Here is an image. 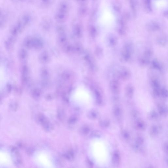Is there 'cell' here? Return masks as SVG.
<instances>
[{"instance_id":"cell-1","label":"cell","mask_w":168,"mask_h":168,"mask_svg":"<svg viewBox=\"0 0 168 168\" xmlns=\"http://www.w3.org/2000/svg\"><path fill=\"white\" fill-rule=\"evenodd\" d=\"M134 51V44L131 41H128L123 45L120 55V59L123 62H127L132 58Z\"/></svg>"},{"instance_id":"cell-2","label":"cell","mask_w":168,"mask_h":168,"mask_svg":"<svg viewBox=\"0 0 168 168\" xmlns=\"http://www.w3.org/2000/svg\"><path fill=\"white\" fill-rule=\"evenodd\" d=\"M129 19V15L127 12H125L117 21L116 30L120 35H125L127 32V23Z\"/></svg>"},{"instance_id":"cell-3","label":"cell","mask_w":168,"mask_h":168,"mask_svg":"<svg viewBox=\"0 0 168 168\" xmlns=\"http://www.w3.org/2000/svg\"><path fill=\"white\" fill-rule=\"evenodd\" d=\"M152 55V52L150 49H146L140 56L139 58V65L141 67H145L150 62Z\"/></svg>"},{"instance_id":"cell-4","label":"cell","mask_w":168,"mask_h":168,"mask_svg":"<svg viewBox=\"0 0 168 168\" xmlns=\"http://www.w3.org/2000/svg\"><path fill=\"white\" fill-rule=\"evenodd\" d=\"M83 59L89 69L93 72L96 71L97 66L94 58L88 51H84Z\"/></svg>"},{"instance_id":"cell-5","label":"cell","mask_w":168,"mask_h":168,"mask_svg":"<svg viewBox=\"0 0 168 168\" xmlns=\"http://www.w3.org/2000/svg\"><path fill=\"white\" fill-rule=\"evenodd\" d=\"M114 73L115 76L123 80H127L130 78L131 75V72L127 67L121 66L115 68Z\"/></svg>"},{"instance_id":"cell-6","label":"cell","mask_w":168,"mask_h":168,"mask_svg":"<svg viewBox=\"0 0 168 168\" xmlns=\"http://www.w3.org/2000/svg\"><path fill=\"white\" fill-rule=\"evenodd\" d=\"M11 154L15 165L18 168H21L22 162L19 152L16 148L13 147L11 148Z\"/></svg>"},{"instance_id":"cell-7","label":"cell","mask_w":168,"mask_h":168,"mask_svg":"<svg viewBox=\"0 0 168 168\" xmlns=\"http://www.w3.org/2000/svg\"><path fill=\"white\" fill-rule=\"evenodd\" d=\"M147 30L150 32L158 31L160 29V25L157 21L152 20L147 23L146 25Z\"/></svg>"},{"instance_id":"cell-8","label":"cell","mask_w":168,"mask_h":168,"mask_svg":"<svg viewBox=\"0 0 168 168\" xmlns=\"http://www.w3.org/2000/svg\"><path fill=\"white\" fill-rule=\"evenodd\" d=\"M52 25V21L48 16H45L42 19V29L45 31H47L51 29Z\"/></svg>"},{"instance_id":"cell-9","label":"cell","mask_w":168,"mask_h":168,"mask_svg":"<svg viewBox=\"0 0 168 168\" xmlns=\"http://www.w3.org/2000/svg\"><path fill=\"white\" fill-rule=\"evenodd\" d=\"M68 14L69 13L58 11L55 15V19L57 22L63 23L67 20L68 17Z\"/></svg>"},{"instance_id":"cell-10","label":"cell","mask_w":168,"mask_h":168,"mask_svg":"<svg viewBox=\"0 0 168 168\" xmlns=\"http://www.w3.org/2000/svg\"><path fill=\"white\" fill-rule=\"evenodd\" d=\"M110 89L113 93L115 94L119 93L120 91V86L119 83L116 80H113L109 84Z\"/></svg>"},{"instance_id":"cell-11","label":"cell","mask_w":168,"mask_h":168,"mask_svg":"<svg viewBox=\"0 0 168 168\" xmlns=\"http://www.w3.org/2000/svg\"><path fill=\"white\" fill-rule=\"evenodd\" d=\"M39 59L41 63L44 64L49 63L51 60V57L50 54L46 51H43L41 54Z\"/></svg>"},{"instance_id":"cell-12","label":"cell","mask_w":168,"mask_h":168,"mask_svg":"<svg viewBox=\"0 0 168 168\" xmlns=\"http://www.w3.org/2000/svg\"><path fill=\"white\" fill-rule=\"evenodd\" d=\"M73 32L74 36L76 38H82L83 35V29L82 26L79 24H76L74 26Z\"/></svg>"},{"instance_id":"cell-13","label":"cell","mask_w":168,"mask_h":168,"mask_svg":"<svg viewBox=\"0 0 168 168\" xmlns=\"http://www.w3.org/2000/svg\"><path fill=\"white\" fill-rule=\"evenodd\" d=\"M107 42L108 46L111 47H114L118 43V38L114 34H110L107 36Z\"/></svg>"},{"instance_id":"cell-14","label":"cell","mask_w":168,"mask_h":168,"mask_svg":"<svg viewBox=\"0 0 168 168\" xmlns=\"http://www.w3.org/2000/svg\"><path fill=\"white\" fill-rule=\"evenodd\" d=\"M58 42L62 47L68 43V38L66 32L58 33Z\"/></svg>"},{"instance_id":"cell-15","label":"cell","mask_w":168,"mask_h":168,"mask_svg":"<svg viewBox=\"0 0 168 168\" xmlns=\"http://www.w3.org/2000/svg\"><path fill=\"white\" fill-rule=\"evenodd\" d=\"M151 68L152 69L159 72H162L163 70L162 64L157 59H154L151 61Z\"/></svg>"},{"instance_id":"cell-16","label":"cell","mask_w":168,"mask_h":168,"mask_svg":"<svg viewBox=\"0 0 168 168\" xmlns=\"http://www.w3.org/2000/svg\"><path fill=\"white\" fill-rule=\"evenodd\" d=\"M69 9L70 5L68 2L63 1L59 3L58 11L65 13H69Z\"/></svg>"},{"instance_id":"cell-17","label":"cell","mask_w":168,"mask_h":168,"mask_svg":"<svg viewBox=\"0 0 168 168\" xmlns=\"http://www.w3.org/2000/svg\"><path fill=\"white\" fill-rule=\"evenodd\" d=\"M88 4H80L78 10L79 16L84 17L87 15L88 12Z\"/></svg>"},{"instance_id":"cell-18","label":"cell","mask_w":168,"mask_h":168,"mask_svg":"<svg viewBox=\"0 0 168 168\" xmlns=\"http://www.w3.org/2000/svg\"><path fill=\"white\" fill-rule=\"evenodd\" d=\"M121 163V157L118 151L114 152L112 157V163L115 167H117L120 165Z\"/></svg>"},{"instance_id":"cell-19","label":"cell","mask_w":168,"mask_h":168,"mask_svg":"<svg viewBox=\"0 0 168 168\" xmlns=\"http://www.w3.org/2000/svg\"><path fill=\"white\" fill-rule=\"evenodd\" d=\"M92 91L96 99V102L97 105H101L103 104V100L101 94L98 89L92 88Z\"/></svg>"},{"instance_id":"cell-20","label":"cell","mask_w":168,"mask_h":168,"mask_svg":"<svg viewBox=\"0 0 168 168\" xmlns=\"http://www.w3.org/2000/svg\"><path fill=\"white\" fill-rule=\"evenodd\" d=\"M63 52L67 54L71 55L74 54L73 44L68 43L62 47Z\"/></svg>"},{"instance_id":"cell-21","label":"cell","mask_w":168,"mask_h":168,"mask_svg":"<svg viewBox=\"0 0 168 168\" xmlns=\"http://www.w3.org/2000/svg\"><path fill=\"white\" fill-rule=\"evenodd\" d=\"M134 126L137 130L143 131L146 129L147 125L144 121L138 119L135 122Z\"/></svg>"},{"instance_id":"cell-22","label":"cell","mask_w":168,"mask_h":168,"mask_svg":"<svg viewBox=\"0 0 168 168\" xmlns=\"http://www.w3.org/2000/svg\"><path fill=\"white\" fill-rule=\"evenodd\" d=\"M112 8L114 14L116 15L119 14L122 9V5L121 3L118 1H115L112 4Z\"/></svg>"},{"instance_id":"cell-23","label":"cell","mask_w":168,"mask_h":168,"mask_svg":"<svg viewBox=\"0 0 168 168\" xmlns=\"http://www.w3.org/2000/svg\"><path fill=\"white\" fill-rule=\"evenodd\" d=\"M130 4L132 15L134 18H135L137 12L138 3L136 1H130Z\"/></svg>"},{"instance_id":"cell-24","label":"cell","mask_w":168,"mask_h":168,"mask_svg":"<svg viewBox=\"0 0 168 168\" xmlns=\"http://www.w3.org/2000/svg\"><path fill=\"white\" fill-rule=\"evenodd\" d=\"M143 8L147 13H150L152 10L151 1L149 0L143 1L142 3Z\"/></svg>"},{"instance_id":"cell-25","label":"cell","mask_w":168,"mask_h":168,"mask_svg":"<svg viewBox=\"0 0 168 168\" xmlns=\"http://www.w3.org/2000/svg\"><path fill=\"white\" fill-rule=\"evenodd\" d=\"M73 45L74 53L80 55L84 53V48L82 43H75Z\"/></svg>"},{"instance_id":"cell-26","label":"cell","mask_w":168,"mask_h":168,"mask_svg":"<svg viewBox=\"0 0 168 168\" xmlns=\"http://www.w3.org/2000/svg\"><path fill=\"white\" fill-rule=\"evenodd\" d=\"M157 41L159 45L163 46H165L167 43V36L165 34L160 35L157 39Z\"/></svg>"},{"instance_id":"cell-27","label":"cell","mask_w":168,"mask_h":168,"mask_svg":"<svg viewBox=\"0 0 168 168\" xmlns=\"http://www.w3.org/2000/svg\"><path fill=\"white\" fill-rule=\"evenodd\" d=\"M44 46V42L41 38H36L34 39L33 47L38 50L43 49Z\"/></svg>"},{"instance_id":"cell-28","label":"cell","mask_w":168,"mask_h":168,"mask_svg":"<svg viewBox=\"0 0 168 168\" xmlns=\"http://www.w3.org/2000/svg\"><path fill=\"white\" fill-rule=\"evenodd\" d=\"M41 77L43 81H48L50 77V73L46 67H43L41 71Z\"/></svg>"},{"instance_id":"cell-29","label":"cell","mask_w":168,"mask_h":168,"mask_svg":"<svg viewBox=\"0 0 168 168\" xmlns=\"http://www.w3.org/2000/svg\"><path fill=\"white\" fill-rule=\"evenodd\" d=\"M73 76L72 72L69 70H66L64 71L61 75L62 79L65 81H67L71 79Z\"/></svg>"},{"instance_id":"cell-30","label":"cell","mask_w":168,"mask_h":168,"mask_svg":"<svg viewBox=\"0 0 168 168\" xmlns=\"http://www.w3.org/2000/svg\"><path fill=\"white\" fill-rule=\"evenodd\" d=\"M41 125L43 127V130L46 132H51L53 130V126L48 119Z\"/></svg>"},{"instance_id":"cell-31","label":"cell","mask_w":168,"mask_h":168,"mask_svg":"<svg viewBox=\"0 0 168 168\" xmlns=\"http://www.w3.org/2000/svg\"><path fill=\"white\" fill-rule=\"evenodd\" d=\"M89 33L90 36L93 38H95L98 34L97 28L95 26L92 25L89 28Z\"/></svg>"},{"instance_id":"cell-32","label":"cell","mask_w":168,"mask_h":168,"mask_svg":"<svg viewBox=\"0 0 168 168\" xmlns=\"http://www.w3.org/2000/svg\"><path fill=\"white\" fill-rule=\"evenodd\" d=\"M134 92L133 87L131 85L127 86L125 89V93L128 98H132L133 96Z\"/></svg>"},{"instance_id":"cell-33","label":"cell","mask_w":168,"mask_h":168,"mask_svg":"<svg viewBox=\"0 0 168 168\" xmlns=\"http://www.w3.org/2000/svg\"><path fill=\"white\" fill-rule=\"evenodd\" d=\"M113 113L117 118H120L122 114V110L121 107L118 106L114 107L113 109Z\"/></svg>"},{"instance_id":"cell-34","label":"cell","mask_w":168,"mask_h":168,"mask_svg":"<svg viewBox=\"0 0 168 168\" xmlns=\"http://www.w3.org/2000/svg\"><path fill=\"white\" fill-rule=\"evenodd\" d=\"M99 113L95 110H91L88 112L87 116L89 119L91 120H95L99 116Z\"/></svg>"},{"instance_id":"cell-35","label":"cell","mask_w":168,"mask_h":168,"mask_svg":"<svg viewBox=\"0 0 168 168\" xmlns=\"http://www.w3.org/2000/svg\"><path fill=\"white\" fill-rule=\"evenodd\" d=\"M32 95V96L34 99L38 100L41 98L42 92L39 89L35 88L33 90Z\"/></svg>"},{"instance_id":"cell-36","label":"cell","mask_w":168,"mask_h":168,"mask_svg":"<svg viewBox=\"0 0 168 168\" xmlns=\"http://www.w3.org/2000/svg\"><path fill=\"white\" fill-rule=\"evenodd\" d=\"M159 133V128L156 125L152 126L150 130V135L152 137L156 136L158 135Z\"/></svg>"},{"instance_id":"cell-37","label":"cell","mask_w":168,"mask_h":168,"mask_svg":"<svg viewBox=\"0 0 168 168\" xmlns=\"http://www.w3.org/2000/svg\"><path fill=\"white\" fill-rule=\"evenodd\" d=\"M95 53L98 58H101L103 55V50L102 48L99 46H97L95 49Z\"/></svg>"},{"instance_id":"cell-38","label":"cell","mask_w":168,"mask_h":168,"mask_svg":"<svg viewBox=\"0 0 168 168\" xmlns=\"http://www.w3.org/2000/svg\"><path fill=\"white\" fill-rule=\"evenodd\" d=\"M48 120L47 117L43 114H39L37 117V120L38 123L42 125L44 122Z\"/></svg>"},{"instance_id":"cell-39","label":"cell","mask_w":168,"mask_h":168,"mask_svg":"<svg viewBox=\"0 0 168 168\" xmlns=\"http://www.w3.org/2000/svg\"><path fill=\"white\" fill-rule=\"evenodd\" d=\"M90 128L88 126L85 125L83 126L80 129V133L83 135H86L90 132Z\"/></svg>"},{"instance_id":"cell-40","label":"cell","mask_w":168,"mask_h":168,"mask_svg":"<svg viewBox=\"0 0 168 168\" xmlns=\"http://www.w3.org/2000/svg\"><path fill=\"white\" fill-rule=\"evenodd\" d=\"M57 116L59 120L62 121L65 119V112L63 109H59L57 111Z\"/></svg>"},{"instance_id":"cell-41","label":"cell","mask_w":168,"mask_h":168,"mask_svg":"<svg viewBox=\"0 0 168 168\" xmlns=\"http://www.w3.org/2000/svg\"><path fill=\"white\" fill-rule=\"evenodd\" d=\"M158 108L159 113L161 115H165L167 112V109L165 106L161 104L158 105Z\"/></svg>"},{"instance_id":"cell-42","label":"cell","mask_w":168,"mask_h":168,"mask_svg":"<svg viewBox=\"0 0 168 168\" xmlns=\"http://www.w3.org/2000/svg\"><path fill=\"white\" fill-rule=\"evenodd\" d=\"M98 13V9L96 8H95L92 10L90 15V19L91 21H94L96 19Z\"/></svg>"},{"instance_id":"cell-43","label":"cell","mask_w":168,"mask_h":168,"mask_svg":"<svg viewBox=\"0 0 168 168\" xmlns=\"http://www.w3.org/2000/svg\"><path fill=\"white\" fill-rule=\"evenodd\" d=\"M99 125L101 127L103 128H107L109 126L110 122L108 120L104 119L99 121Z\"/></svg>"},{"instance_id":"cell-44","label":"cell","mask_w":168,"mask_h":168,"mask_svg":"<svg viewBox=\"0 0 168 168\" xmlns=\"http://www.w3.org/2000/svg\"><path fill=\"white\" fill-rule=\"evenodd\" d=\"M151 85L153 89L159 88L160 84L159 81L156 78L152 79L151 81Z\"/></svg>"},{"instance_id":"cell-45","label":"cell","mask_w":168,"mask_h":168,"mask_svg":"<svg viewBox=\"0 0 168 168\" xmlns=\"http://www.w3.org/2000/svg\"><path fill=\"white\" fill-rule=\"evenodd\" d=\"M144 143V139L142 137L139 136L136 138L135 144L134 145L140 147L141 145L143 144Z\"/></svg>"},{"instance_id":"cell-46","label":"cell","mask_w":168,"mask_h":168,"mask_svg":"<svg viewBox=\"0 0 168 168\" xmlns=\"http://www.w3.org/2000/svg\"><path fill=\"white\" fill-rule=\"evenodd\" d=\"M78 120V118L77 117L74 116H72L69 117L68 121V123L70 124H74L77 123Z\"/></svg>"},{"instance_id":"cell-47","label":"cell","mask_w":168,"mask_h":168,"mask_svg":"<svg viewBox=\"0 0 168 168\" xmlns=\"http://www.w3.org/2000/svg\"><path fill=\"white\" fill-rule=\"evenodd\" d=\"M53 3V1L50 0L43 1L42 2V6L44 7H47L51 5Z\"/></svg>"},{"instance_id":"cell-48","label":"cell","mask_w":168,"mask_h":168,"mask_svg":"<svg viewBox=\"0 0 168 168\" xmlns=\"http://www.w3.org/2000/svg\"><path fill=\"white\" fill-rule=\"evenodd\" d=\"M101 135V133L98 130H95L91 133L90 136L93 138H99Z\"/></svg>"},{"instance_id":"cell-49","label":"cell","mask_w":168,"mask_h":168,"mask_svg":"<svg viewBox=\"0 0 168 168\" xmlns=\"http://www.w3.org/2000/svg\"><path fill=\"white\" fill-rule=\"evenodd\" d=\"M122 137L124 140L127 141L130 139V136L128 132L126 131H123L122 133Z\"/></svg>"},{"instance_id":"cell-50","label":"cell","mask_w":168,"mask_h":168,"mask_svg":"<svg viewBox=\"0 0 168 168\" xmlns=\"http://www.w3.org/2000/svg\"><path fill=\"white\" fill-rule=\"evenodd\" d=\"M158 115L157 113L154 111H152L150 112L149 114V117L152 120H154L157 118Z\"/></svg>"},{"instance_id":"cell-51","label":"cell","mask_w":168,"mask_h":168,"mask_svg":"<svg viewBox=\"0 0 168 168\" xmlns=\"http://www.w3.org/2000/svg\"><path fill=\"white\" fill-rule=\"evenodd\" d=\"M161 96L163 98H166L168 96V93L167 90L165 88L161 89Z\"/></svg>"},{"instance_id":"cell-52","label":"cell","mask_w":168,"mask_h":168,"mask_svg":"<svg viewBox=\"0 0 168 168\" xmlns=\"http://www.w3.org/2000/svg\"><path fill=\"white\" fill-rule=\"evenodd\" d=\"M66 157L68 159L71 160L74 158V154L72 152L69 151L66 154Z\"/></svg>"},{"instance_id":"cell-53","label":"cell","mask_w":168,"mask_h":168,"mask_svg":"<svg viewBox=\"0 0 168 168\" xmlns=\"http://www.w3.org/2000/svg\"><path fill=\"white\" fill-rule=\"evenodd\" d=\"M131 116L134 118H137L139 115V112L136 110H133L131 112Z\"/></svg>"},{"instance_id":"cell-54","label":"cell","mask_w":168,"mask_h":168,"mask_svg":"<svg viewBox=\"0 0 168 168\" xmlns=\"http://www.w3.org/2000/svg\"><path fill=\"white\" fill-rule=\"evenodd\" d=\"M163 151L166 154L168 152V143L167 142H165L163 144Z\"/></svg>"},{"instance_id":"cell-55","label":"cell","mask_w":168,"mask_h":168,"mask_svg":"<svg viewBox=\"0 0 168 168\" xmlns=\"http://www.w3.org/2000/svg\"><path fill=\"white\" fill-rule=\"evenodd\" d=\"M168 12H167V10H165V11H164V12H163V15H164V16L165 17H167V14H168Z\"/></svg>"},{"instance_id":"cell-56","label":"cell","mask_w":168,"mask_h":168,"mask_svg":"<svg viewBox=\"0 0 168 168\" xmlns=\"http://www.w3.org/2000/svg\"><path fill=\"white\" fill-rule=\"evenodd\" d=\"M147 168H155V167L153 166H148Z\"/></svg>"}]
</instances>
